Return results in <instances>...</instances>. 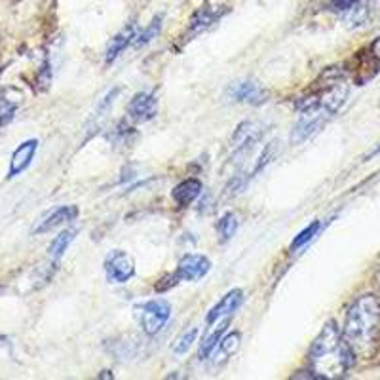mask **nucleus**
I'll return each mask as SVG.
<instances>
[{
    "label": "nucleus",
    "instance_id": "8",
    "mask_svg": "<svg viewBox=\"0 0 380 380\" xmlns=\"http://www.w3.org/2000/svg\"><path fill=\"white\" fill-rule=\"evenodd\" d=\"M209 268H211V263H209L208 257H204V255H185L179 261L175 276L179 281H196L201 280L209 272Z\"/></svg>",
    "mask_w": 380,
    "mask_h": 380
},
{
    "label": "nucleus",
    "instance_id": "3",
    "mask_svg": "<svg viewBox=\"0 0 380 380\" xmlns=\"http://www.w3.org/2000/svg\"><path fill=\"white\" fill-rule=\"evenodd\" d=\"M139 322L147 335H158L164 329L165 323L172 316V306L164 299H154V301L143 302L141 306H137Z\"/></svg>",
    "mask_w": 380,
    "mask_h": 380
},
{
    "label": "nucleus",
    "instance_id": "18",
    "mask_svg": "<svg viewBox=\"0 0 380 380\" xmlns=\"http://www.w3.org/2000/svg\"><path fill=\"white\" fill-rule=\"evenodd\" d=\"M17 107H19V99L8 97V92L0 97V126H4L14 118Z\"/></svg>",
    "mask_w": 380,
    "mask_h": 380
},
{
    "label": "nucleus",
    "instance_id": "4",
    "mask_svg": "<svg viewBox=\"0 0 380 380\" xmlns=\"http://www.w3.org/2000/svg\"><path fill=\"white\" fill-rule=\"evenodd\" d=\"M105 272H107L108 281H113V283H126L135 274L133 258L129 257L126 251L115 249V251H110V255L105 258Z\"/></svg>",
    "mask_w": 380,
    "mask_h": 380
},
{
    "label": "nucleus",
    "instance_id": "12",
    "mask_svg": "<svg viewBox=\"0 0 380 380\" xmlns=\"http://www.w3.org/2000/svg\"><path fill=\"white\" fill-rule=\"evenodd\" d=\"M201 194V181L198 179H187L179 183L177 187L173 188L172 198L175 200L177 206L185 208V206H190L198 196Z\"/></svg>",
    "mask_w": 380,
    "mask_h": 380
},
{
    "label": "nucleus",
    "instance_id": "6",
    "mask_svg": "<svg viewBox=\"0 0 380 380\" xmlns=\"http://www.w3.org/2000/svg\"><path fill=\"white\" fill-rule=\"evenodd\" d=\"M226 97L230 101H236V103L261 105V103H265L268 94L255 80H238L226 90Z\"/></svg>",
    "mask_w": 380,
    "mask_h": 380
},
{
    "label": "nucleus",
    "instance_id": "15",
    "mask_svg": "<svg viewBox=\"0 0 380 380\" xmlns=\"http://www.w3.org/2000/svg\"><path fill=\"white\" fill-rule=\"evenodd\" d=\"M215 10H211V8H198L196 14L192 15V19H190V33H192V35H198L201 31L208 29L209 25L215 22Z\"/></svg>",
    "mask_w": 380,
    "mask_h": 380
},
{
    "label": "nucleus",
    "instance_id": "19",
    "mask_svg": "<svg viewBox=\"0 0 380 380\" xmlns=\"http://www.w3.org/2000/svg\"><path fill=\"white\" fill-rule=\"evenodd\" d=\"M160 29H162V15L154 17L151 25H149V27L143 31V33H139V35L135 36L133 44H135L137 48H141V46H147V44L151 42L152 38H156V35L160 33Z\"/></svg>",
    "mask_w": 380,
    "mask_h": 380
},
{
    "label": "nucleus",
    "instance_id": "26",
    "mask_svg": "<svg viewBox=\"0 0 380 380\" xmlns=\"http://www.w3.org/2000/svg\"><path fill=\"white\" fill-rule=\"evenodd\" d=\"M371 53H373L374 58H377L380 61V36H379V38H377V40H374L373 46H371Z\"/></svg>",
    "mask_w": 380,
    "mask_h": 380
},
{
    "label": "nucleus",
    "instance_id": "14",
    "mask_svg": "<svg viewBox=\"0 0 380 380\" xmlns=\"http://www.w3.org/2000/svg\"><path fill=\"white\" fill-rule=\"evenodd\" d=\"M135 38V35H133V27H128V29H122L118 35L115 36V38H110V44H108L107 48V56H105V61L107 63H113V61H116V58L122 53L124 50H126V46H128L131 40Z\"/></svg>",
    "mask_w": 380,
    "mask_h": 380
},
{
    "label": "nucleus",
    "instance_id": "16",
    "mask_svg": "<svg viewBox=\"0 0 380 380\" xmlns=\"http://www.w3.org/2000/svg\"><path fill=\"white\" fill-rule=\"evenodd\" d=\"M226 327H229V317L224 320V322L217 327L211 335H208V337L204 338V342H201L200 346V352H198V356H200V359H206L211 356V352L215 350L217 346H219V342H221V335L226 331Z\"/></svg>",
    "mask_w": 380,
    "mask_h": 380
},
{
    "label": "nucleus",
    "instance_id": "1",
    "mask_svg": "<svg viewBox=\"0 0 380 380\" xmlns=\"http://www.w3.org/2000/svg\"><path fill=\"white\" fill-rule=\"evenodd\" d=\"M346 342L358 358H373L380 345V301L374 295H363L346 312Z\"/></svg>",
    "mask_w": 380,
    "mask_h": 380
},
{
    "label": "nucleus",
    "instance_id": "27",
    "mask_svg": "<svg viewBox=\"0 0 380 380\" xmlns=\"http://www.w3.org/2000/svg\"><path fill=\"white\" fill-rule=\"evenodd\" d=\"M374 154H380V144H379V147H377V149H374L373 152H371V156H374Z\"/></svg>",
    "mask_w": 380,
    "mask_h": 380
},
{
    "label": "nucleus",
    "instance_id": "7",
    "mask_svg": "<svg viewBox=\"0 0 380 380\" xmlns=\"http://www.w3.org/2000/svg\"><path fill=\"white\" fill-rule=\"evenodd\" d=\"M158 113V101L151 92H141L131 97L128 105V115L135 122H149Z\"/></svg>",
    "mask_w": 380,
    "mask_h": 380
},
{
    "label": "nucleus",
    "instance_id": "13",
    "mask_svg": "<svg viewBox=\"0 0 380 380\" xmlns=\"http://www.w3.org/2000/svg\"><path fill=\"white\" fill-rule=\"evenodd\" d=\"M258 137H261V126L255 122H244L236 129L232 143H234L238 151L245 152L247 149H251L253 144L257 143Z\"/></svg>",
    "mask_w": 380,
    "mask_h": 380
},
{
    "label": "nucleus",
    "instance_id": "11",
    "mask_svg": "<svg viewBox=\"0 0 380 380\" xmlns=\"http://www.w3.org/2000/svg\"><path fill=\"white\" fill-rule=\"evenodd\" d=\"M242 302H244V291L242 289H232L211 308V312L208 314V323H215L221 317H229L230 314H234L240 308Z\"/></svg>",
    "mask_w": 380,
    "mask_h": 380
},
{
    "label": "nucleus",
    "instance_id": "17",
    "mask_svg": "<svg viewBox=\"0 0 380 380\" xmlns=\"http://www.w3.org/2000/svg\"><path fill=\"white\" fill-rule=\"evenodd\" d=\"M74 234H76V230H65V232H61V234L51 242L50 249H48L50 257L58 261V258L69 249V245H71V242L74 240Z\"/></svg>",
    "mask_w": 380,
    "mask_h": 380
},
{
    "label": "nucleus",
    "instance_id": "20",
    "mask_svg": "<svg viewBox=\"0 0 380 380\" xmlns=\"http://www.w3.org/2000/svg\"><path fill=\"white\" fill-rule=\"evenodd\" d=\"M217 230H219V234H221L222 242L230 240V238L236 234L238 230L236 215H234V213H224V215L221 217V221L217 222Z\"/></svg>",
    "mask_w": 380,
    "mask_h": 380
},
{
    "label": "nucleus",
    "instance_id": "21",
    "mask_svg": "<svg viewBox=\"0 0 380 380\" xmlns=\"http://www.w3.org/2000/svg\"><path fill=\"white\" fill-rule=\"evenodd\" d=\"M240 340H242V335L240 333H232L226 338H222L219 342V356H221V361L232 358V354H236V350L240 348Z\"/></svg>",
    "mask_w": 380,
    "mask_h": 380
},
{
    "label": "nucleus",
    "instance_id": "23",
    "mask_svg": "<svg viewBox=\"0 0 380 380\" xmlns=\"http://www.w3.org/2000/svg\"><path fill=\"white\" fill-rule=\"evenodd\" d=\"M196 337H198V329L196 327H192V329L185 331L183 335H181L177 340H175V345H173V352L175 354H185V352L192 346V342L196 340Z\"/></svg>",
    "mask_w": 380,
    "mask_h": 380
},
{
    "label": "nucleus",
    "instance_id": "2",
    "mask_svg": "<svg viewBox=\"0 0 380 380\" xmlns=\"http://www.w3.org/2000/svg\"><path fill=\"white\" fill-rule=\"evenodd\" d=\"M354 358L356 354L352 352L342 331L338 329L335 322L325 323V327L320 331V335L312 342V348L308 352L310 367L317 379L345 377L354 365Z\"/></svg>",
    "mask_w": 380,
    "mask_h": 380
},
{
    "label": "nucleus",
    "instance_id": "25",
    "mask_svg": "<svg viewBox=\"0 0 380 380\" xmlns=\"http://www.w3.org/2000/svg\"><path fill=\"white\" fill-rule=\"evenodd\" d=\"M335 10H352L358 4V0H331Z\"/></svg>",
    "mask_w": 380,
    "mask_h": 380
},
{
    "label": "nucleus",
    "instance_id": "10",
    "mask_svg": "<svg viewBox=\"0 0 380 380\" xmlns=\"http://www.w3.org/2000/svg\"><path fill=\"white\" fill-rule=\"evenodd\" d=\"M36 151H38V141L36 139H29L22 143L12 154V160H10V172H8V177H17L22 175L27 167L31 165L33 158H35Z\"/></svg>",
    "mask_w": 380,
    "mask_h": 380
},
{
    "label": "nucleus",
    "instance_id": "22",
    "mask_svg": "<svg viewBox=\"0 0 380 380\" xmlns=\"http://www.w3.org/2000/svg\"><path fill=\"white\" fill-rule=\"evenodd\" d=\"M320 226H322V222H320V221H314L312 224H310V226H306V229L302 230L299 236L295 238L293 244H291V249H293V251H297L299 247H302V245L306 244V242H310V240H312V238L317 234Z\"/></svg>",
    "mask_w": 380,
    "mask_h": 380
},
{
    "label": "nucleus",
    "instance_id": "5",
    "mask_svg": "<svg viewBox=\"0 0 380 380\" xmlns=\"http://www.w3.org/2000/svg\"><path fill=\"white\" fill-rule=\"evenodd\" d=\"M329 116V113L323 110V108H314V110H304V113H301L299 122L295 124L293 131H291V143L299 144L302 141H306L310 135H314L317 129L322 128Z\"/></svg>",
    "mask_w": 380,
    "mask_h": 380
},
{
    "label": "nucleus",
    "instance_id": "9",
    "mask_svg": "<svg viewBox=\"0 0 380 380\" xmlns=\"http://www.w3.org/2000/svg\"><path fill=\"white\" fill-rule=\"evenodd\" d=\"M79 217V208L76 206H61V208L53 209L50 215L44 217L42 221L36 224L33 229V234H44V232H50V230L58 229L61 224L74 221Z\"/></svg>",
    "mask_w": 380,
    "mask_h": 380
},
{
    "label": "nucleus",
    "instance_id": "24",
    "mask_svg": "<svg viewBox=\"0 0 380 380\" xmlns=\"http://www.w3.org/2000/svg\"><path fill=\"white\" fill-rule=\"evenodd\" d=\"M274 151H276V143H270L268 147H266L265 152L261 154V158L257 160V164H255V167H253V175L261 172V170H263V167H265V165L274 158V154H276Z\"/></svg>",
    "mask_w": 380,
    "mask_h": 380
}]
</instances>
